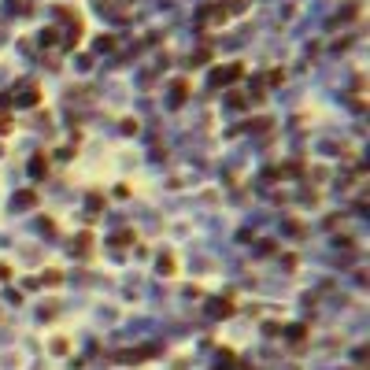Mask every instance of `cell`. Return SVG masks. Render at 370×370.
I'll use <instances>...</instances> for the list:
<instances>
[{"mask_svg": "<svg viewBox=\"0 0 370 370\" xmlns=\"http://www.w3.org/2000/svg\"><path fill=\"white\" fill-rule=\"evenodd\" d=\"M263 333H267V337H274V333H282V326H278V322H267V326H263Z\"/></svg>", "mask_w": 370, "mask_h": 370, "instance_id": "9a60e30c", "label": "cell"}, {"mask_svg": "<svg viewBox=\"0 0 370 370\" xmlns=\"http://www.w3.org/2000/svg\"><path fill=\"white\" fill-rule=\"evenodd\" d=\"M285 333L292 337V341H304V337H307V326H289Z\"/></svg>", "mask_w": 370, "mask_h": 370, "instance_id": "7c38bea8", "label": "cell"}, {"mask_svg": "<svg viewBox=\"0 0 370 370\" xmlns=\"http://www.w3.org/2000/svg\"><path fill=\"white\" fill-rule=\"evenodd\" d=\"M237 74H241V67H237V63H234V67H226V71H219V74H215V85H226V82H234Z\"/></svg>", "mask_w": 370, "mask_h": 370, "instance_id": "5b68a950", "label": "cell"}, {"mask_svg": "<svg viewBox=\"0 0 370 370\" xmlns=\"http://www.w3.org/2000/svg\"><path fill=\"white\" fill-rule=\"evenodd\" d=\"M100 207H104V196H100V193H89V211L97 215Z\"/></svg>", "mask_w": 370, "mask_h": 370, "instance_id": "8fae6325", "label": "cell"}, {"mask_svg": "<svg viewBox=\"0 0 370 370\" xmlns=\"http://www.w3.org/2000/svg\"><path fill=\"white\" fill-rule=\"evenodd\" d=\"M11 130V122H8V115H0V133H8Z\"/></svg>", "mask_w": 370, "mask_h": 370, "instance_id": "2e32d148", "label": "cell"}, {"mask_svg": "<svg viewBox=\"0 0 370 370\" xmlns=\"http://www.w3.org/2000/svg\"><path fill=\"white\" fill-rule=\"evenodd\" d=\"M52 352H56V356H67V352H71L67 337H56V341H52Z\"/></svg>", "mask_w": 370, "mask_h": 370, "instance_id": "ba28073f", "label": "cell"}, {"mask_svg": "<svg viewBox=\"0 0 370 370\" xmlns=\"http://www.w3.org/2000/svg\"><path fill=\"white\" fill-rule=\"evenodd\" d=\"M37 100H41V97H37V89H26V92H22V104H19V107H34Z\"/></svg>", "mask_w": 370, "mask_h": 370, "instance_id": "9c48e42d", "label": "cell"}, {"mask_svg": "<svg viewBox=\"0 0 370 370\" xmlns=\"http://www.w3.org/2000/svg\"><path fill=\"white\" fill-rule=\"evenodd\" d=\"M133 241V234H130V229H122V234H115L111 237V244H115V248H122V244H130Z\"/></svg>", "mask_w": 370, "mask_h": 370, "instance_id": "30bf717a", "label": "cell"}, {"mask_svg": "<svg viewBox=\"0 0 370 370\" xmlns=\"http://www.w3.org/2000/svg\"><path fill=\"white\" fill-rule=\"evenodd\" d=\"M30 174H34V178H44V174H49V156H41V152H37V156L30 159Z\"/></svg>", "mask_w": 370, "mask_h": 370, "instance_id": "277c9868", "label": "cell"}, {"mask_svg": "<svg viewBox=\"0 0 370 370\" xmlns=\"http://www.w3.org/2000/svg\"><path fill=\"white\" fill-rule=\"evenodd\" d=\"M159 274H174V259H171V256L159 259Z\"/></svg>", "mask_w": 370, "mask_h": 370, "instance_id": "4fadbf2b", "label": "cell"}, {"mask_svg": "<svg viewBox=\"0 0 370 370\" xmlns=\"http://www.w3.org/2000/svg\"><path fill=\"white\" fill-rule=\"evenodd\" d=\"M89 244H92V234H78V237H74V248H78V256H89Z\"/></svg>", "mask_w": 370, "mask_h": 370, "instance_id": "52a82bcc", "label": "cell"}, {"mask_svg": "<svg viewBox=\"0 0 370 370\" xmlns=\"http://www.w3.org/2000/svg\"><path fill=\"white\" fill-rule=\"evenodd\" d=\"M0 278H11V267H4V263H0Z\"/></svg>", "mask_w": 370, "mask_h": 370, "instance_id": "e0dca14e", "label": "cell"}, {"mask_svg": "<svg viewBox=\"0 0 370 370\" xmlns=\"http://www.w3.org/2000/svg\"><path fill=\"white\" fill-rule=\"evenodd\" d=\"M211 315L215 318H229V315H234V300H211Z\"/></svg>", "mask_w": 370, "mask_h": 370, "instance_id": "3957f363", "label": "cell"}, {"mask_svg": "<svg viewBox=\"0 0 370 370\" xmlns=\"http://www.w3.org/2000/svg\"><path fill=\"white\" fill-rule=\"evenodd\" d=\"M185 92H189V85H185V82H178V85H174V100H178V104L185 100Z\"/></svg>", "mask_w": 370, "mask_h": 370, "instance_id": "5bb4252c", "label": "cell"}, {"mask_svg": "<svg viewBox=\"0 0 370 370\" xmlns=\"http://www.w3.org/2000/svg\"><path fill=\"white\" fill-rule=\"evenodd\" d=\"M34 204H37V193L34 189H22L19 196H15V211H30Z\"/></svg>", "mask_w": 370, "mask_h": 370, "instance_id": "7a4b0ae2", "label": "cell"}, {"mask_svg": "<svg viewBox=\"0 0 370 370\" xmlns=\"http://www.w3.org/2000/svg\"><path fill=\"white\" fill-rule=\"evenodd\" d=\"M156 348H141V352H115V359L119 363H141V359H148Z\"/></svg>", "mask_w": 370, "mask_h": 370, "instance_id": "6da1fadb", "label": "cell"}, {"mask_svg": "<svg viewBox=\"0 0 370 370\" xmlns=\"http://www.w3.org/2000/svg\"><path fill=\"white\" fill-rule=\"evenodd\" d=\"M41 282H44V285H49V289H56L59 282H63V274H59L56 267H49V270H44V274H41Z\"/></svg>", "mask_w": 370, "mask_h": 370, "instance_id": "8992f818", "label": "cell"}]
</instances>
